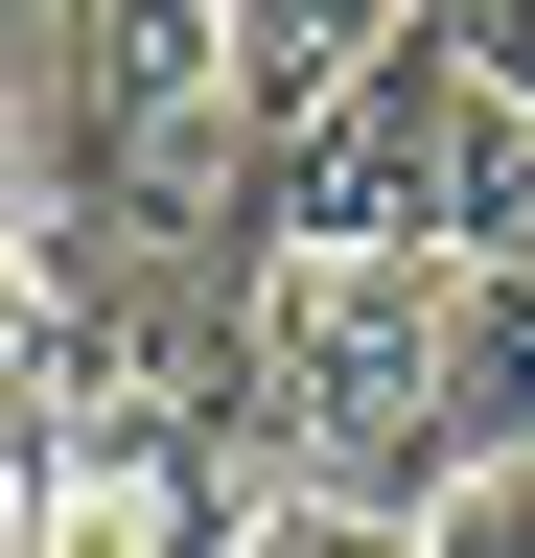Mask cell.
<instances>
[{
  "label": "cell",
  "mask_w": 535,
  "mask_h": 558,
  "mask_svg": "<svg viewBox=\"0 0 535 558\" xmlns=\"http://www.w3.org/2000/svg\"><path fill=\"white\" fill-rule=\"evenodd\" d=\"M256 465L350 488V512L420 535L442 512V279L420 256H256Z\"/></svg>",
  "instance_id": "cell-1"
},
{
  "label": "cell",
  "mask_w": 535,
  "mask_h": 558,
  "mask_svg": "<svg viewBox=\"0 0 535 558\" xmlns=\"http://www.w3.org/2000/svg\"><path fill=\"white\" fill-rule=\"evenodd\" d=\"M442 0H233V70H256V140H303V117H350L396 47H420Z\"/></svg>",
  "instance_id": "cell-3"
},
{
  "label": "cell",
  "mask_w": 535,
  "mask_h": 558,
  "mask_svg": "<svg viewBox=\"0 0 535 558\" xmlns=\"http://www.w3.org/2000/svg\"><path fill=\"white\" fill-rule=\"evenodd\" d=\"M420 558H535V465H465L442 512H420Z\"/></svg>",
  "instance_id": "cell-6"
},
{
  "label": "cell",
  "mask_w": 535,
  "mask_h": 558,
  "mask_svg": "<svg viewBox=\"0 0 535 558\" xmlns=\"http://www.w3.org/2000/svg\"><path fill=\"white\" fill-rule=\"evenodd\" d=\"M233 558H420V535L350 512V488H256V535H233Z\"/></svg>",
  "instance_id": "cell-5"
},
{
  "label": "cell",
  "mask_w": 535,
  "mask_h": 558,
  "mask_svg": "<svg viewBox=\"0 0 535 558\" xmlns=\"http://www.w3.org/2000/svg\"><path fill=\"white\" fill-rule=\"evenodd\" d=\"M442 465H535V279H442Z\"/></svg>",
  "instance_id": "cell-4"
},
{
  "label": "cell",
  "mask_w": 535,
  "mask_h": 558,
  "mask_svg": "<svg viewBox=\"0 0 535 558\" xmlns=\"http://www.w3.org/2000/svg\"><path fill=\"white\" fill-rule=\"evenodd\" d=\"M256 488H280L256 442L94 396V418H71V488H47V558H233V535H256Z\"/></svg>",
  "instance_id": "cell-2"
}]
</instances>
